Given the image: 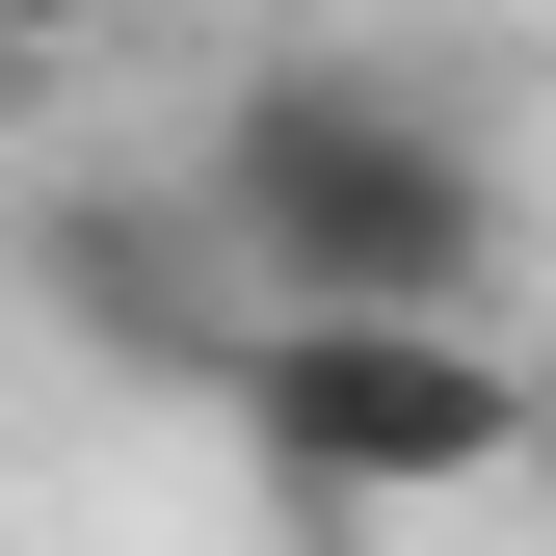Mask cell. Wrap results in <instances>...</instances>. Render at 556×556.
Here are the masks:
<instances>
[{"mask_svg": "<svg viewBox=\"0 0 556 556\" xmlns=\"http://www.w3.org/2000/svg\"><path fill=\"white\" fill-rule=\"evenodd\" d=\"M186 213L239 239L265 318H504V160L425 53H239Z\"/></svg>", "mask_w": 556, "mask_h": 556, "instance_id": "cell-1", "label": "cell"}, {"mask_svg": "<svg viewBox=\"0 0 556 556\" xmlns=\"http://www.w3.org/2000/svg\"><path fill=\"white\" fill-rule=\"evenodd\" d=\"M213 397L292 530H425L477 477H530V344H477V318H239Z\"/></svg>", "mask_w": 556, "mask_h": 556, "instance_id": "cell-2", "label": "cell"}, {"mask_svg": "<svg viewBox=\"0 0 556 556\" xmlns=\"http://www.w3.org/2000/svg\"><path fill=\"white\" fill-rule=\"evenodd\" d=\"M27 318L80 344V371H132V397H213L239 371V239L186 213V160H80V186H27Z\"/></svg>", "mask_w": 556, "mask_h": 556, "instance_id": "cell-3", "label": "cell"}, {"mask_svg": "<svg viewBox=\"0 0 556 556\" xmlns=\"http://www.w3.org/2000/svg\"><path fill=\"white\" fill-rule=\"evenodd\" d=\"M53 27H106V0H0V53H53Z\"/></svg>", "mask_w": 556, "mask_h": 556, "instance_id": "cell-4", "label": "cell"}, {"mask_svg": "<svg viewBox=\"0 0 556 556\" xmlns=\"http://www.w3.org/2000/svg\"><path fill=\"white\" fill-rule=\"evenodd\" d=\"M530 451H556V397H530Z\"/></svg>", "mask_w": 556, "mask_h": 556, "instance_id": "cell-5", "label": "cell"}]
</instances>
